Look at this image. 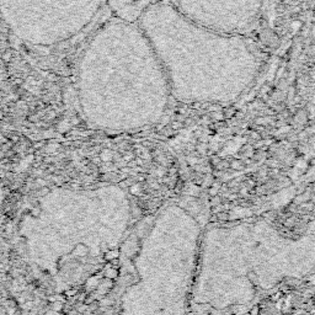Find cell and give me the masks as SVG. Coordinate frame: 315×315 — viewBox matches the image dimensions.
<instances>
[{"mask_svg":"<svg viewBox=\"0 0 315 315\" xmlns=\"http://www.w3.org/2000/svg\"><path fill=\"white\" fill-rule=\"evenodd\" d=\"M194 23L215 31L239 33L258 23L266 0H166Z\"/></svg>","mask_w":315,"mask_h":315,"instance_id":"cell-2","label":"cell"},{"mask_svg":"<svg viewBox=\"0 0 315 315\" xmlns=\"http://www.w3.org/2000/svg\"><path fill=\"white\" fill-rule=\"evenodd\" d=\"M105 2H110L115 5H124V4H131V3L136 2V0H105Z\"/></svg>","mask_w":315,"mask_h":315,"instance_id":"cell-3","label":"cell"},{"mask_svg":"<svg viewBox=\"0 0 315 315\" xmlns=\"http://www.w3.org/2000/svg\"><path fill=\"white\" fill-rule=\"evenodd\" d=\"M105 4V0H0V15L21 41L53 46L89 29Z\"/></svg>","mask_w":315,"mask_h":315,"instance_id":"cell-1","label":"cell"}]
</instances>
